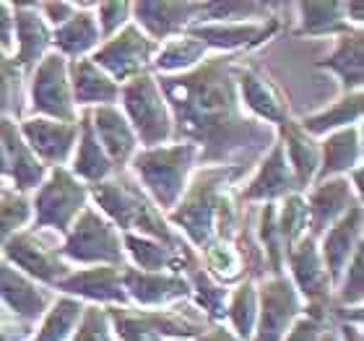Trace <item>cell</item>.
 I'll return each mask as SVG.
<instances>
[{
  "mask_svg": "<svg viewBox=\"0 0 364 341\" xmlns=\"http://www.w3.org/2000/svg\"><path fill=\"white\" fill-rule=\"evenodd\" d=\"M242 55L205 58L196 68L159 76L172 112V141L198 149V164L247 169L276 144V128L245 112L237 91V63Z\"/></svg>",
  "mask_w": 364,
  "mask_h": 341,
  "instance_id": "6da1fadb",
  "label": "cell"
},
{
  "mask_svg": "<svg viewBox=\"0 0 364 341\" xmlns=\"http://www.w3.org/2000/svg\"><path fill=\"white\" fill-rule=\"evenodd\" d=\"M240 174H245L242 167H208L196 172L167 221L177 224L200 251L213 240L232 237L229 227L235 224L237 211L229 198V182H235Z\"/></svg>",
  "mask_w": 364,
  "mask_h": 341,
  "instance_id": "7a4b0ae2",
  "label": "cell"
},
{
  "mask_svg": "<svg viewBox=\"0 0 364 341\" xmlns=\"http://www.w3.org/2000/svg\"><path fill=\"white\" fill-rule=\"evenodd\" d=\"M89 193L99 204V211L112 221L120 232H141V237L156 240L167 248H185L180 237L172 232L167 216L156 209L146 190L136 182V177L117 169L114 177L91 185Z\"/></svg>",
  "mask_w": 364,
  "mask_h": 341,
  "instance_id": "3957f363",
  "label": "cell"
},
{
  "mask_svg": "<svg viewBox=\"0 0 364 341\" xmlns=\"http://www.w3.org/2000/svg\"><path fill=\"white\" fill-rule=\"evenodd\" d=\"M133 172L146 188L159 211H172L188 190L190 172L198 162V149L188 141L172 146H156L133 154Z\"/></svg>",
  "mask_w": 364,
  "mask_h": 341,
  "instance_id": "277c9868",
  "label": "cell"
},
{
  "mask_svg": "<svg viewBox=\"0 0 364 341\" xmlns=\"http://www.w3.org/2000/svg\"><path fill=\"white\" fill-rule=\"evenodd\" d=\"M120 99L122 115L144 149H156L172 141V112L151 70L120 84Z\"/></svg>",
  "mask_w": 364,
  "mask_h": 341,
  "instance_id": "5b68a950",
  "label": "cell"
},
{
  "mask_svg": "<svg viewBox=\"0 0 364 341\" xmlns=\"http://www.w3.org/2000/svg\"><path fill=\"white\" fill-rule=\"evenodd\" d=\"M60 256L84 266H122V232L94 206H86L65 232Z\"/></svg>",
  "mask_w": 364,
  "mask_h": 341,
  "instance_id": "8992f818",
  "label": "cell"
},
{
  "mask_svg": "<svg viewBox=\"0 0 364 341\" xmlns=\"http://www.w3.org/2000/svg\"><path fill=\"white\" fill-rule=\"evenodd\" d=\"M86 206H89V188L81 185V180H76L65 167L50 169L31 201L34 229H55L65 235Z\"/></svg>",
  "mask_w": 364,
  "mask_h": 341,
  "instance_id": "52a82bcc",
  "label": "cell"
},
{
  "mask_svg": "<svg viewBox=\"0 0 364 341\" xmlns=\"http://www.w3.org/2000/svg\"><path fill=\"white\" fill-rule=\"evenodd\" d=\"M159 45L149 39L136 23L128 21L114 37H109L105 45H99L91 55V63L102 68L114 84H125L130 78L149 73Z\"/></svg>",
  "mask_w": 364,
  "mask_h": 341,
  "instance_id": "ba28073f",
  "label": "cell"
},
{
  "mask_svg": "<svg viewBox=\"0 0 364 341\" xmlns=\"http://www.w3.org/2000/svg\"><path fill=\"white\" fill-rule=\"evenodd\" d=\"M112 331L120 341H167L193 339L205 331L203 323L172 310H130V308H107Z\"/></svg>",
  "mask_w": 364,
  "mask_h": 341,
  "instance_id": "9c48e42d",
  "label": "cell"
},
{
  "mask_svg": "<svg viewBox=\"0 0 364 341\" xmlns=\"http://www.w3.org/2000/svg\"><path fill=\"white\" fill-rule=\"evenodd\" d=\"M289 268H291V284L299 292V297L307 300V313L318 320L328 318V308H331V276L326 271L323 256H320L318 240L310 235H304L299 243H294L287 253Z\"/></svg>",
  "mask_w": 364,
  "mask_h": 341,
  "instance_id": "30bf717a",
  "label": "cell"
},
{
  "mask_svg": "<svg viewBox=\"0 0 364 341\" xmlns=\"http://www.w3.org/2000/svg\"><path fill=\"white\" fill-rule=\"evenodd\" d=\"M31 112L60 122H78L68 81V61L60 53H47L31 76Z\"/></svg>",
  "mask_w": 364,
  "mask_h": 341,
  "instance_id": "8fae6325",
  "label": "cell"
},
{
  "mask_svg": "<svg viewBox=\"0 0 364 341\" xmlns=\"http://www.w3.org/2000/svg\"><path fill=\"white\" fill-rule=\"evenodd\" d=\"M0 256L8 266H18L23 276L42 281L53 289L70 273V266L60 256V248L45 243L37 232H29V229H21L18 235L11 237L3 245Z\"/></svg>",
  "mask_w": 364,
  "mask_h": 341,
  "instance_id": "7c38bea8",
  "label": "cell"
},
{
  "mask_svg": "<svg viewBox=\"0 0 364 341\" xmlns=\"http://www.w3.org/2000/svg\"><path fill=\"white\" fill-rule=\"evenodd\" d=\"M304 313L302 297L284 273H273L258 289V323L250 341H284L299 315Z\"/></svg>",
  "mask_w": 364,
  "mask_h": 341,
  "instance_id": "4fadbf2b",
  "label": "cell"
},
{
  "mask_svg": "<svg viewBox=\"0 0 364 341\" xmlns=\"http://www.w3.org/2000/svg\"><path fill=\"white\" fill-rule=\"evenodd\" d=\"M237 91H240V102H242L245 112L255 120L273 125V128L291 120L287 94L279 89V84L271 76H266L255 65L237 63Z\"/></svg>",
  "mask_w": 364,
  "mask_h": 341,
  "instance_id": "5bb4252c",
  "label": "cell"
},
{
  "mask_svg": "<svg viewBox=\"0 0 364 341\" xmlns=\"http://www.w3.org/2000/svg\"><path fill=\"white\" fill-rule=\"evenodd\" d=\"M23 141L47 169L63 167L73 157L78 141V122H60L50 117H26L18 125Z\"/></svg>",
  "mask_w": 364,
  "mask_h": 341,
  "instance_id": "9a60e30c",
  "label": "cell"
},
{
  "mask_svg": "<svg viewBox=\"0 0 364 341\" xmlns=\"http://www.w3.org/2000/svg\"><path fill=\"white\" fill-rule=\"evenodd\" d=\"M307 201V227L310 237H323L351 206L362 204V198L354 196L349 177H331V180L315 182Z\"/></svg>",
  "mask_w": 364,
  "mask_h": 341,
  "instance_id": "2e32d148",
  "label": "cell"
},
{
  "mask_svg": "<svg viewBox=\"0 0 364 341\" xmlns=\"http://www.w3.org/2000/svg\"><path fill=\"white\" fill-rule=\"evenodd\" d=\"M279 29L276 19L266 21H237V23H190L188 34L200 39L208 50H221L227 55H240L242 50L263 45Z\"/></svg>",
  "mask_w": 364,
  "mask_h": 341,
  "instance_id": "e0dca14e",
  "label": "cell"
},
{
  "mask_svg": "<svg viewBox=\"0 0 364 341\" xmlns=\"http://www.w3.org/2000/svg\"><path fill=\"white\" fill-rule=\"evenodd\" d=\"M122 287L128 292V300L144 308H164L190 297L188 279L167 271H138L133 266H122Z\"/></svg>",
  "mask_w": 364,
  "mask_h": 341,
  "instance_id": "ac0fdd59",
  "label": "cell"
},
{
  "mask_svg": "<svg viewBox=\"0 0 364 341\" xmlns=\"http://www.w3.org/2000/svg\"><path fill=\"white\" fill-rule=\"evenodd\" d=\"M53 292L42 289L34 279L23 276L18 268L0 261V303L23 323H34L42 318L50 305H53Z\"/></svg>",
  "mask_w": 364,
  "mask_h": 341,
  "instance_id": "d6986e66",
  "label": "cell"
},
{
  "mask_svg": "<svg viewBox=\"0 0 364 341\" xmlns=\"http://www.w3.org/2000/svg\"><path fill=\"white\" fill-rule=\"evenodd\" d=\"M55 289L68 297H84L94 303H114L128 308V292L122 287V266H91L84 271H70Z\"/></svg>",
  "mask_w": 364,
  "mask_h": 341,
  "instance_id": "ffe728a7",
  "label": "cell"
},
{
  "mask_svg": "<svg viewBox=\"0 0 364 341\" xmlns=\"http://www.w3.org/2000/svg\"><path fill=\"white\" fill-rule=\"evenodd\" d=\"M318 248L328 276H331V284L336 287L343 268L349 266L351 256L362 248V204L351 206L349 211L323 235V243Z\"/></svg>",
  "mask_w": 364,
  "mask_h": 341,
  "instance_id": "44dd1931",
  "label": "cell"
},
{
  "mask_svg": "<svg viewBox=\"0 0 364 341\" xmlns=\"http://www.w3.org/2000/svg\"><path fill=\"white\" fill-rule=\"evenodd\" d=\"M0 144H3V152H6L8 172H11V180L16 185V193L37 190L45 182L50 169L31 154L21 130H18V122L14 117H0Z\"/></svg>",
  "mask_w": 364,
  "mask_h": 341,
  "instance_id": "7402d4cb",
  "label": "cell"
},
{
  "mask_svg": "<svg viewBox=\"0 0 364 341\" xmlns=\"http://www.w3.org/2000/svg\"><path fill=\"white\" fill-rule=\"evenodd\" d=\"M296 190L294 172L289 167L284 146L276 138V144L268 149L266 159L258 164V172L252 174V180L247 182V188L242 190V201L252 204V201H263V204H273L279 198H287Z\"/></svg>",
  "mask_w": 364,
  "mask_h": 341,
  "instance_id": "603a6c76",
  "label": "cell"
},
{
  "mask_svg": "<svg viewBox=\"0 0 364 341\" xmlns=\"http://www.w3.org/2000/svg\"><path fill=\"white\" fill-rule=\"evenodd\" d=\"M133 14L138 29L156 45H161L164 39L177 37L190 23H196L200 3H136Z\"/></svg>",
  "mask_w": 364,
  "mask_h": 341,
  "instance_id": "cb8c5ba5",
  "label": "cell"
},
{
  "mask_svg": "<svg viewBox=\"0 0 364 341\" xmlns=\"http://www.w3.org/2000/svg\"><path fill=\"white\" fill-rule=\"evenodd\" d=\"M89 115L94 136H97L105 154L109 157L112 167L122 169L133 159V154L138 152V138L133 133V128H130V122L125 120L122 110H117L114 105L94 107V110H89Z\"/></svg>",
  "mask_w": 364,
  "mask_h": 341,
  "instance_id": "d4e9b609",
  "label": "cell"
},
{
  "mask_svg": "<svg viewBox=\"0 0 364 341\" xmlns=\"http://www.w3.org/2000/svg\"><path fill=\"white\" fill-rule=\"evenodd\" d=\"M14 42L16 53L11 61L23 70L37 65V61L47 55V47L53 45V29L39 16L37 6H31V3L14 6Z\"/></svg>",
  "mask_w": 364,
  "mask_h": 341,
  "instance_id": "484cf974",
  "label": "cell"
},
{
  "mask_svg": "<svg viewBox=\"0 0 364 341\" xmlns=\"http://www.w3.org/2000/svg\"><path fill=\"white\" fill-rule=\"evenodd\" d=\"M68 81L73 105L81 107H107L120 99V84H114L105 70L97 68L91 58H78L68 63Z\"/></svg>",
  "mask_w": 364,
  "mask_h": 341,
  "instance_id": "4316f807",
  "label": "cell"
},
{
  "mask_svg": "<svg viewBox=\"0 0 364 341\" xmlns=\"http://www.w3.org/2000/svg\"><path fill=\"white\" fill-rule=\"evenodd\" d=\"M359 162H362V128L351 125V128L333 130L320 146V167L315 182L349 174L351 169L359 167Z\"/></svg>",
  "mask_w": 364,
  "mask_h": 341,
  "instance_id": "83f0119b",
  "label": "cell"
},
{
  "mask_svg": "<svg viewBox=\"0 0 364 341\" xmlns=\"http://www.w3.org/2000/svg\"><path fill=\"white\" fill-rule=\"evenodd\" d=\"M76 149H73V157H70V169L68 172L76 177V180H86L91 185H97V182H105L109 180L117 169L112 167V162L109 157L105 154L102 144L97 141L94 136V128H91V115L89 110L81 112L78 117V141H76Z\"/></svg>",
  "mask_w": 364,
  "mask_h": 341,
  "instance_id": "f1b7e54d",
  "label": "cell"
},
{
  "mask_svg": "<svg viewBox=\"0 0 364 341\" xmlns=\"http://www.w3.org/2000/svg\"><path fill=\"white\" fill-rule=\"evenodd\" d=\"M281 133L279 141L284 146V154H287V162L291 172H294L296 180V190L310 188L315 182V174H318L320 167V144L312 136H307L299 122L289 120L284 125L276 128Z\"/></svg>",
  "mask_w": 364,
  "mask_h": 341,
  "instance_id": "f546056e",
  "label": "cell"
},
{
  "mask_svg": "<svg viewBox=\"0 0 364 341\" xmlns=\"http://www.w3.org/2000/svg\"><path fill=\"white\" fill-rule=\"evenodd\" d=\"M89 8H94V3H78L76 14L53 31V45L58 47V53L63 58L78 61V58H84L86 53H91V50H97L102 45L97 16L91 14Z\"/></svg>",
  "mask_w": 364,
  "mask_h": 341,
  "instance_id": "4dcf8cb0",
  "label": "cell"
},
{
  "mask_svg": "<svg viewBox=\"0 0 364 341\" xmlns=\"http://www.w3.org/2000/svg\"><path fill=\"white\" fill-rule=\"evenodd\" d=\"M122 251L128 253L133 261V268L138 271H164V268H188L196 258L190 248H167V245L149 240V237L133 235V232H122Z\"/></svg>",
  "mask_w": 364,
  "mask_h": 341,
  "instance_id": "1f68e13d",
  "label": "cell"
},
{
  "mask_svg": "<svg viewBox=\"0 0 364 341\" xmlns=\"http://www.w3.org/2000/svg\"><path fill=\"white\" fill-rule=\"evenodd\" d=\"M318 68L333 70L346 91H362V29H349L336 37L333 53L318 61Z\"/></svg>",
  "mask_w": 364,
  "mask_h": 341,
  "instance_id": "d6a6232c",
  "label": "cell"
},
{
  "mask_svg": "<svg viewBox=\"0 0 364 341\" xmlns=\"http://www.w3.org/2000/svg\"><path fill=\"white\" fill-rule=\"evenodd\" d=\"M362 120V91H346L343 97H338L333 105H328L326 110H320L315 115H307L299 128L307 133V136H326V133H333V130L351 128V125H359Z\"/></svg>",
  "mask_w": 364,
  "mask_h": 341,
  "instance_id": "836d02e7",
  "label": "cell"
},
{
  "mask_svg": "<svg viewBox=\"0 0 364 341\" xmlns=\"http://www.w3.org/2000/svg\"><path fill=\"white\" fill-rule=\"evenodd\" d=\"M205 55H208V47L200 39L190 37L188 31H182L177 37H169L161 42L156 55H154L151 68L161 70V76H177V73L196 68Z\"/></svg>",
  "mask_w": 364,
  "mask_h": 341,
  "instance_id": "e575fe53",
  "label": "cell"
},
{
  "mask_svg": "<svg viewBox=\"0 0 364 341\" xmlns=\"http://www.w3.org/2000/svg\"><path fill=\"white\" fill-rule=\"evenodd\" d=\"M299 11V26L296 34L307 37H338L343 31H349V21L343 16V3H296Z\"/></svg>",
  "mask_w": 364,
  "mask_h": 341,
  "instance_id": "d590c367",
  "label": "cell"
},
{
  "mask_svg": "<svg viewBox=\"0 0 364 341\" xmlns=\"http://www.w3.org/2000/svg\"><path fill=\"white\" fill-rule=\"evenodd\" d=\"M84 315V303L76 297L63 295L55 300V305L42 315V328L31 341H70L76 331L78 320Z\"/></svg>",
  "mask_w": 364,
  "mask_h": 341,
  "instance_id": "8d00e7d4",
  "label": "cell"
},
{
  "mask_svg": "<svg viewBox=\"0 0 364 341\" xmlns=\"http://www.w3.org/2000/svg\"><path fill=\"white\" fill-rule=\"evenodd\" d=\"M227 315L232 320V328H235L232 334L240 341H250L255 334V323H258V289H255L252 279H245L235 289V295L229 297Z\"/></svg>",
  "mask_w": 364,
  "mask_h": 341,
  "instance_id": "74e56055",
  "label": "cell"
},
{
  "mask_svg": "<svg viewBox=\"0 0 364 341\" xmlns=\"http://www.w3.org/2000/svg\"><path fill=\"white\" fill-rule=\"evenodd\" d=\"M271 3H245V0H227V3H200V14L196 23H237V21H266Z\"/></svg>",
  "mask_w": 364,
  "mask_h": 341,
  "instance_id": "f35d334b",
  "label": "cell"
},
{
  "mask_svg": "<svg viewBox=\"0 0 364 341\" xmlns=\"http://www.w3.org/2000/svg\"><path fill=\"white\" fill-rule=\"evenodd\" d=\"M188 284H190V295L196 297V305L208 313V318L216 320L227 315L229 292L221 287L219 281H213L203 271V266H198L196 261L188 266Z\"/></svg>",
  "mask_w": 364,
  "mask_h": 341,
  "instance_id": "ab89813d",
  "label": "cell"
},
{
  "mask_svg": "<svg viewBox=\"0 0 364 341\" xmlns=\"http://www.w3.org/2000/svg\"><path fill=\"white\" fill-rule=\"evenodd\" d=\"M276 227H279L284 253L307 235V201H304V196H299V193L287 196L281 209H276Z\"/></svg>",
  "mask_w": 364,
  "mask_h": 341,
  "instance_id": "60d3db41",
  "label": "cell"
},
{
  "mask_svg": "<svg viewBox=\"0 0 364 341\" xmlns=\"http://www.w3.org/2000/svg\"><path fill=\"white\" fill-rule=\"evenodd\" d=\"M34 219V209L26 193L6 190L0 198V251L14 235H18L29 221Z\"/></svg>",
  "mask_w": 364,
  "mask_h": 341,
  "instance_id": "b9f144b4",
  "label": "cell"
},
{
  "mask_svg": "<svg viewBox=\"0 0 364 341\" xmlns=\"http://www.w3.org/2000/svg\"><path fill=\"white\" fill-rule=\"evenodd\" d=\"M21 73L11 58L0 63V117L21 115Z\"/></svg>",
  "mask_w": 364,
  "mask_h": 341,
  "instance_id": "7bdbcfd3",
  "label": "cell"
},
{
  "mask_svg": "<svg viewBox=\"0 0 364 341\" xmlns=\"http://www.w3.org/2000/svg\"><path fill=\"white\" fill-rule=\"evenodd\" d=\"M112 323H109V315H107L105 308H84V315L78 320V328L73 331L70 341H112Z\"/></svg>",
  "mask_w": 364,
  "mask_h": 341,
  "instance_id": "ee69618b",
  "label": "cell"
},
{
  "mask_svg": "<svg viewBox=\"0 0 364 341\" xmlns=\"http://www.w3.org/2000/svg\"><path fill=\"white\" fill-rule=\"evenodd\" d=\"M338 303L341 308H359L362 303V248L351 256L338 279Z\"/></svg>",
  "mask_w": 364,
  "mask_h": 341,
  "instance_id": "f6af8a7d",
  "label": "cell"
},
{
  "mask_svg": "<svg viewBox=\"0 0 364 341\" xmlns=\"http://www.w3.org/2000/svg\"><path fill=\"white\" fill-rule=\"evenodd\" d=\"M97 8V23L102 37H114L128 21H133V6L130 3H94Z\"/></svg>",
  "mask_w": 364,
  "mask_h": 341,
  "instance_id": "bcb514c9",
  "label": "cell"
},
{
  "mask_svg": "<svg viewBox=\"0 0 364 341\" xmlns=\"http://www.w3.org/2000/svg\"><path fill=\"white\" fill-rule=\"evenodd\" d=\"M320 334H323V320L302 313V315L291 323V328L287 331L284 341H320Z\"/></svg>",
  "mask_w": 364,
  "mask_h": 341,
  "instance_id": "7dc6e473",
  "label": "cell"
},
{
  "mask_svg": "<svg viewBox=\"0 0 364 341\" xmlns=\"http://www.w3.org/2000/svg\"><path fill=\"white\" fill-rule=\"evenodd\" d=\"M37 11L47 21V26H55V29H58V26H63L70 16L76 14L78 3H39Z\"/></svg>",
  "mask_w": 364,
  "mask_h": 341,
  "instance_id": "c3c4849f",
  "label": "cell"
},
{
  "mask_svg": "<svg viewBox=\"0 0 364 341\" xmlns=\"http://www.w3.org/2000/svg\"><path fill=\"white\" fill-rule=\"evenodd\" d=\"M0 50L11 53L14 50V6L0 3Z\"/></svg>",
  "mask_w": 364,
  "mask_h": 341,
  "instance_id": "681fc988",
  "label": "cell"
},
{
  "mask_svg": "<svg viewBox=\"0 0 364 341\" xmlns=\"http://www.w3.org/2000/svg\"><path fill=\"white\" fill-rule=\"evenodd\" d=\"M343 16H346L349 26L354 23L357 29H362V21H364V6L362 3H343Z\"/></svg>",
  "mask_w": 364,
  "mask_h": 341,
  "instance_id": "f907efd6",
  "label": "cell"
},
{
  "mask_svg": "<svg viewBox=\"0 0 364 341\" xmlns=\"http://www.w3.org/2000/svg\"><path fill=\"white\" fill-rule=\"evenodd\" d=\"M198 341H240L232 331H227V328H208V331H203V334L198 336Z\"/></svg>",
  "mask_w": 364,
  "mask_h": 341,
  "instance_id": "816d5d0a",
  "label": "cell"
},
{
  "mask_svg": "<svg viewBox=\"0 0 364 341\" xmlns=\"http://www.w3.org/2000/svg\"><path fill=\"white\" fill-rule=\"evenodd\" d=\"M0 177H11V172H8V159H6V152H3V144H0Z\"/></svg>",
  "mask_w": 364,
  "mask_h": 341,
  "instance_id": "f5cc1de1",
  "label": "cell"
},
{
  "mask_svg": "<svg viewBox=\"0 0 364 341\" xmlns=\"http://www.w3.org/2000/svg\"><path fill=\"white\" fill-rule=\"evenodd\" d=\"M320 341H341L336 331H328V334H320Z\"/></svg>",
  "mask_w": 364,
  "mask_h": 341,
  "instance_id": "db71d44e",
  "label": "cell"
},
{
  "mask_svg": "<svg viewBox=\"0 0 364 341\" xmlns=\"http://www.w3.org/2000/svg\"><path fill=\"white\" fill-rule=\"evenodd\" d=\"M0 341H14V334H8V331H0Z\"/></svg>",
  "mask_w": 364,
  "mask_h": 341,
  "instance_id": "11a10c76",
  "label": "cell"
},
{
  "mask_svg": "<svg viewBox=\"0 0 364 341\" xmlns=\"http://www.w3.org/2000/svg\"><path fill=\"white\" fill-rule=\"evenodd\" d=\"M3 193H6V185H3V180H0V198H3Z\"/></svg>",
  "mask_w": 364,
  "mask_h": 341,
  "instance_id": "9f6ffc18",
  "label": "cell"
},
{
  "mask_svg": "<svg viewBox=\"0 0 364 341\" xmlns=\"http://www.w3.org/2000/svg\"><path fill=\"white\" fill-rule=\"evenodd\" d=\"M3 61H8V55L3 53V50H0V63H3Z\"/></svg>",
  "mask_w": 364,
  "mask_h": 341,
  "instance_id": "6f0895ef",
  "label": "cell"
}]
</instances>
